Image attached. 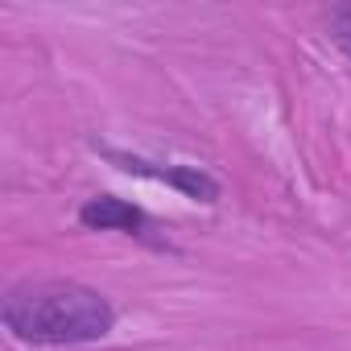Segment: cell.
<instances>
[{"label": "cell", "mask_w": 351, "mask_h": 351, "mask_svg": "<svg viewBox=\"0 0 351 351\" xmlns=\"http://www.w3.org/2000/svg\"><path fill=\"white\" fill-rule=\"evenodd\" d=\"M5 330L29 347H83L99 343L116 326V306L83 281L46 277L21 281L5 298Z\"/></svg>", "instance_id": "6da1fadb"}, {"label": "cell", "mask_w": 351, "mask_h": 351, "mask_svg": "<svg viewBox=\"0 0 351 351\" xmlns=\"http://www.w3.org/2000/svg\"><path fill=\"white\" fill-rule=\"evenodd\" d=\"M326 29H330V42L351 58V5H335L326 17Z\"/></svg>", "instance_id": "277c9868"}, {"label": "cell", "mask_w": 351, "mask_h": 351, "mask_svg": "<svg viewBox=\"0 0 351 351\" xmlns=\"http://www.w3.org/2000/svg\"><path fill=\"white\" fill-rule=\"evenodd\" d=\"M79 223L87 232H120V236H136V240H149V215L128 203V199H116V195H95L79 207Z\"/></svg>", "instance_id": "3957f363"}, {"label": "cell", "mask_w": 351, "mask_h": 351, "mask_svg": "<svg viewBox=\"0 0 351 351\" xmlns=\"http://www.w3.org/2000/svg\"><path fill=\"white\" fill-rule=\"evenodd\" d=\"M104 157H108L116 169L136 173V178H149V182H161V186L178 191L182 199L203 203V207L219 203V195H223L219 178H215V173H207L203 165H186V161H149V157L124 153V149H104Z\"/></svg>", "instance_id": "7a4b0ae2"}]
</instances>
